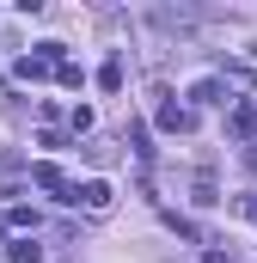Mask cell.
Wrapping results in <instances>:
<instances>
[{"label": "cell", "mask_w": 257, "mask_h": 263, "mask_svg": "<svg viewBox=\"0 0 257 263\" xmlns=\"http://www.w3.org/2000/svg\"><path fill=\"white\" fill-rule=\"evenodd\" d=\"M74 202H80V208H92V214H104V208H111V202H117V190H111V184H104V178H86V184H80V190H74Z\"/></svg>", "instance_id": "1"}, {"label": "cell", "mask_w": 257, "mask_h": 263, "mask_svg": "<svg viewBox=\"0 0 257 263\" xmlns=\"http://www.w3.org/2000/svg\"><path fill=\"white\" fill-rule=\"evenodd\" d=\"M31 184H43V190H56L62 202H74V190H80V184H67V178H62V165H49V159H43V165H31Z\"/></svg>", "instance_id": "2"}, {"label": "cell", "mask_w": 257, "mask_h": 263, "mask_svg": "<svg viewBox=\"0 0 257 263\" xmlns=\"http://www.w3.org/2000/svg\"><path fill=\"white\" fill-rule=\"evenodd\" d=\"M159 129L190 135V129H196V110H190V104H178V98H166V104H159Z\"/></svg>", "instance_id": "3"}, {"label": "cell", "mask_w": 257, "mask_h": 263, "mask_svg": "<svg viewBox=\"0 0 257 263\" xmlns=\"http://www.w3.org/2000/svg\"><path fill=\"white\" fill-rule=\"evenodd\" d=\"M0 227H12V233H37V208H25V202H12V208L0 214Z\"/></svg>", "instance_id": "4"}, {"label": "cell", "mask_w": 257, "mask_h": 263, "mask_svg": "<svg viewBox=\"0 0 257 263\" xmlns=\"http://www.w3.org/2000/svg\"><path fill=\"white\" fill-rule=\"evenodd\" d=\"M190 98L202 104V110H208V104H227V80H196V86H190Z\"/></svg>", "instance_id": "5"}, {"label": "cell", "mask_w": 257, "mask_h": 263, "mask_svg": "<svg viewBox=\"0 0 257 263\" xmlns=\"http://www.w3.org/2000/svg\"><path fill=\"white\" fill-rule=\"evenodd\" d=\"M12 251V263H62V257H49V251H37L31 239H19V245H6Z\"/></svg>", "instance_id": "6"}, {"label": "cell", "mask_w": 257, "mask_h": 263, "mask_svg": "<svg viewBox=\"0 0 257 263\" xmlns=\"http://www.w3.org/2000/svg\"><path fill=\"white\" fill-rule=\"evenodd\" d=\"M257 129V110L251 104H233V135H239V141H245V135Z\"/></svg>", "instance_id": "7"}, {"label": "cell", "mask_w": 257, "mask_h": 263, "mask_svg": "<svg viewBox=\"0 0 257 263\" xmlns=\"http://www.w3.org/2000/svg\"><path fill=\"white\" fill-rule=\"evenodd\" d=\"M98 86H104V92H123V62H104V67H98Z\"/></svg>", "instance_id": "8"}, {"label": "cell", "mask_w": 257, "mask_h": 263, "mask_svg": "<svg viewBox=\"0 0 257 263\" xmlns=\"http://www.w3.org/2000/svg\"><path fill=\"white\" fill-rule=\"evenodd\" d=\"M196 202H202V208H214V202H221V190H214V178H208V172L196 178Z\"/></svg>", "instance_id": "9"}, {"label": "cell", "mask_w": 257, "mask_h": 263, "mask_svg": "<svg viewBox=\"0 0 257 263\" xmlns=\"http://www.w3.org/2000/svg\"><path fill=\"white\" fill-rule=\"evenodd\" d=\"M202 263H233V257H227V251H202Z\"/></svg>", "instance_id": "10"}, {"label": "cell", "mask_w": 257, "mask_h": 263, "mask_svg": "<svg viewBox=\"0 0 257 263\" xmlns=\"http://www.w3.org/2000/svg\"><path fill=\"white\" fill-rule=\"evenodd\" d=\"M251 165H257V153H251Z\"/></svg>", "instance_id": "11"}]
</instances>
